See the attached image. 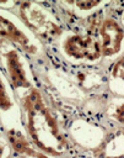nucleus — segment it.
I'll return each instance as SVG.
<instances>
[{
    "label": "nucleus",
    "instance_id": "obj_10",
    "mask_svg": "<svg viewBox=\"0 0 124 158\" xmlns=\"http://www.w3.org/2000/svg\"><path fill=\"white\" fill-rule=\"evenodd\" d=\"M99 2L98 1H77L76 5L79 9L81 10H88V9H92L95 6H97Z\"/></svg>",
    "mask_w": 124,
    "mask_h": 158
},
{
    "label": "nucleus",
    "instance_id": "obj_9",
    "mask_svg": "<svg viewBox=\"0 0 124 158\" xmlns=\"http://www.w3.org/2000/svg\"><path fill=\"white\" fill-rule=\"evenodd\" d=\"M112 74L114 78L124 80V57L114 63L113 69H112Z\"/></svg>",
    "mask_w": 124,
    "mask_h": 158
},
{
    "label": "nucleus",
    "instance_id": "obj_5",
    "mask_svg": "<svg viewBox=\"0 0 124 158\" xmlns=\"http://www.w3.org/2000/svg\"><path fill=\"white\" fill-rule=\"evenodd\" d=\"M0 37L11 40L12 42L18 43L21 47L26 48L28 52L36 51V48L29 43L28 37L22 31H20L10 20H7L2 16H0Z\"/></svg>",
    "mask_w": 124,
    "mask_h": 158
},
{
    "label": "nucleus",
    "instance_id": "obj_12",
    "mask_svg": "<svg viewBox=\"0 0 124 158\" xmlns=\"http://www.w3.org/2000/svg\"><path fill=\"white\" fill-rule=\"evenodd\" d=\"M37 158H49V157L45 156V154H43V153H39V154H37Z\"/></svg>",
    "mask_w": 124,
    "mask_h": 158
},
{
    "label": "nucleus",
    "instance_id": "obj_3",
    "mask_svg": "<svg viewBox=\"0 0 124 158\" xmlns=\"http://www.w3.org/2000/svg\"><path fill=\"white\" fill-rule=\"evenodd\" d=\"M21 10H22L21 11L22 17L27 21L29 27H32L33 30L41 32L42 35H47V36L60 33V28L54 22L49 21L45 17L43 10L38 9L37 4L23 2L21 5Z\"/></svg>",
    "mask_w": 124,
    "mask_h": 158
},
{
    "label": "nucleus",
    "instance_id": "obj_7",
    "mask_svg": "<svg viewBox=\"0 0 124 158\" xmlns=\"http://www.w3.org/2000/svg\"><path fill=\"white\" fill-rule=\"evenodd\" d=\"M9 137H10V139H11V142H12L14 147H15L18 152H21V153H28V154H34V153H33V151L31 149V147L28 146L27 141L22 137V135H21V133L11 132V135L9 133Z\"/></svg>",
    "mask_w": 124,
    "mask_h": 158
},
{
    "label": "nucleus",
    "instance_id": "obj_4",
    "mask_svg": "<svg viewBox=\"0 0 124 158\" xmlns=\"http://www.w3.org/2000/svg\"><path fill=\"white\" fill-rule=\"evenodd\" d=\"M102 36V53L104 56H113L120 49V43L123 41V28L119 23L112 19L106 20L101 26Z\"/></svg>",
    "mask_w": 124,
    "mask_h": 158
},
{
    "label": "nucleus",
    "instance_id": "obj_2",
    "mask_svg": "<svg viewBox=\"0 0 124 158\" xmlns=\"http://www.w3.org/2000/svg\"><path fill=\"white\" fill-rule=\"evenodd\" d=\"M65 52L76 59H87L95 60L99 58L102 51L97 41L90 36H71L66 38L64 43Z\"/></svg>",
    "mask_w": 124,
    "mask_h": 158
},
{
    "label": "nucleus",
    "instance_id": "obj_6",
    "mask_svg": "<svg viewBox=\"0 0 124 158\" xmlns=\"http://www.w3.org/2000/svg\"><path fill=\"white\" fill-rule=\"evenodd\" d=\"M7 68L10 73V78L12 84L16 88H23V86H29V83L26 78V73L22 68V64L20 63L18 54L16 51H11L7 53Z\"/></svg>",
    "mask_w": 124,
    "mask_h": 158
},
{
    "label": "nucleus",
    "instance_id": "obj_8",
    "mask_svg": "<svg viewBox=\"0 0 124 158\" xmlns=\"http://www.w3.org/2000/svg\"><path fill=\"white\" fill-rule=\"evenodd\" d=\"M9 107H11V100H10V96L6 91V88L0 78V109L2 110H7ZM1 154H2V146L0 144V158H1Z\"/></svg>",
    "mask_w": 124,
    "mask_h": 158
},
{
    "label": "nucleus",
    "instance_id": "obj_13",
    "mask_svg": "<svg viewBox=\"0 0 124 158\" xmlns=\"http://www.w3.org/2000/svg\"><path fill=\"white\" fill-rule=\"evenodd\" d=\"M122 20H123V23H124V14H123V17H122Z\"/></svg>",
    "mask_w": 124,
    "mask_h": 158
},
{
    "label": "nucleus",
    "instance_id": "obj_11",
    "mask_svg": "<svg viewBox=\"0 0 124 158\" xmlns=\"http://www.w3.org/2000/svg\"><path fill=\"white\" fill-rule=\"evenodd\" d=\"M117 118L124 123V104L120 105L118 109H117Z\"/></svg>",
    "mask_w": 124,
    "mask_h": 158
},
{
    "label": "nucleus",
    "instance_id": "obj_1",
    "mask_svg": "<svg viewBox=\"0 0 124 158\" xmlns=\"http://www.w3.org/2000/svg\"><path fill=\"white\" fill-rule=\"evenodd\" d=\"M27 128L33 143L43 152L60 156L66 151L68 143L59 131L58 122L47 109L41 94L33 89L25 99Z\"/></svg>",
    "mask_w": 124,
    "mask_h": 158
}]
</instances>
